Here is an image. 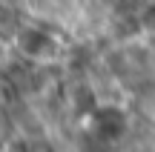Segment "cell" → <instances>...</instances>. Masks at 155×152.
Returning a JSON list of instances; mask_svg holds the SVG:
<instances>
[{"label": "cell", "instance_id": "cell-2", "mask_svg": "<svg viewBox=\"0 0 155 152\" xmlns=\"http://www.w3.org/2000/svg\"><path fill=\"white\" fill-rule=\"evenodd\" d=\"M23 49L32 52V55H46V52L52 49V40L43 37L40 32H26L23 34Z\"/></svg>", "mask_w": 155, "mask_h": 152}, {"label": "cell", "instance_id": "cell-3", "mask_svg": "<svg viewBox=\"0 0 155 152\" xmlns=\"http://www.w3.org/2000/svg\"><path fill=\"white\" fill-rule=\"evenodd\" d=\"M141 20H144V26L150 29V32H155V3H150L144 9V17H141Z\"/></svg>", "mask_w": 155, "mask_h": 152}, {"label": "cell", "instance_id": "cell-1", "mask_svg": "<svg viewBox=\"0 0 155 152\" xmlns=\"http://www.w3.org/2000/svg\"><path fill=\"white\" fill-rule=\"evenodd\" d=\"M92 126H95V135L101 141H118L127 132V115L118 106H101L92 115Z\"/></svg>", "mask_w": 155, "mask_h": 152}]
</instances>
